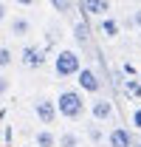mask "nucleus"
Masks as SVG:
<instances>
[{
  "mask_svg": "<svg viewBox=\"0 0 141 147\" xmlns=\"http://www.w3.org/2000/svg\"><path fill=\"white\" fill-rule=\"evenodd\" d=\"M133 147H141V139H138V142H133Z\"/></svg>",
  "mask_w": 141,
  "mask_h": 147,
  "instance_id": "nucleus-23",
  "label": "nucleus"
},
{
  "mask_svg": "<svg viewBox=\"0 0 141 147\" xmlns=\"http://www.w3.org/2000/svg\"><path fill=\"white\" fill-rule=\"evenodd\" d=\"M124 93H127V96H133V99H141V82L138 79H124Z\"/></svg>",
  "mask_w": 141,
  "mask_h": 147,
  "instance_id": "nucleus-15",
  "label": "nucleus"
},
{
  "mask_svg": "<svg viewBox=\"0 0 141 147\" xmlns=\"http://www.w3.org/2000/svg\"><path fill=\"white\" fill-rule=\"evenodd\" d=\"M88 136H90V142H93V144H99V142H102V130L96 127V125H90V127H88Z\"/></svg>",
  "mask_w": 141,
  "mask_h": 147,
  "instance_id": "nucleus-18",
  "label": "nucleus"
},
{
  "mask_svg": "<svg viewBox=\"0 0 141 147\" xmlns=\"http://www.w3.org/2000/svg\"><path fill=\"white\" fill-rule=\"evenodd\" d=\"M9 91H11V79H9L6 74H0V96H6Z\"/></svg>",
  "mask_w": 141,
  "mask_h": 147,
  "instance_id": "nucleus-17",
  "label": "nucleus"
},
{
  "mask_svg": "<svg viewBox=\"0 0 141 147\" xmlns=\"http://www.w3.org/2000/svg\"><path fill=\"white\" fill-rule=\"evenodd\" d=\"M14 59H17L14 48H9V45H0V71H9V68L14 65Z\"/></svg>",
  "mask_w": 141,
  "mask_h": 147,
  "instance_id": "nucleus-14",
  "label": "nucleus"
},
{
  "mask_svg": "<svg viewBox=\"0 0 141 147\" xmlns=\"http://www.w3.org/2000/svg\"><path fill=\"white\" fill-rule=\"evenodd\" d=\"M99 31L107 37V40H113V37H119V23L113 17H102V23H99Z\"/></svg>",
  "mask_w": 141,
  "mask_h": 147,
  "instance_id": "nucleus-13",
  "label": "nucleus"
},
{
  "mask_svg": "<svg viewBox=\"0 0 141 147\" xmlns=\"http://www.w3.org/2000/svg\"><path fill=\"white\" fill-rule=\"evenodd\" d=\"M14 3H17V6H23V9H28V6H34L37 0H14Z\"/></svg>",
  "mask_w": 141,
  "mask_h": 147,
  "instance_id": "nucleus-22",
  "label": "nucleus"
},
{
  "mask_svg": "<svg viewBox=\"0 0 141 147\" xmlns=\"http://www.w3.org/2000/svg\"><path fill=\"white\" fill-rule=\"evenodd\" d=\"M79 71H82V57H79V51L59 48L56 57H54V74L59 79H70V76H76Z\"/></svg>",
  "mask_w": 141,
  "mask_h": 147,
  "instance_id": "nucleus-2",
  "label": "nucleus"
},
{
  "mask_svg": "<svg viewBox=\"0 0 141 147\" xmlns=\"http://www.w3.org/2000/svg\"><path fill=\"white\" fill-rule=\"evenodd\" d=\"M130 122H133V127H136V130L141 133V105H138L136 110H133V116H130Z\"/></svg>",
  "mask_w": 141,
  "mask_h": 147,
  "instance_id": "nucleus-19",
  "label": "nucleus"
},
{
  "mask_svg": "<svg viewBox=\"0 0 141 147\" xmlns=\"http://www.w3.org/2000/svg\"><path fill=\"white\" fill-rule=\"evenodd\" d=\"M9 20V6H6V0H0V23H6Z\"/></svg>",
  "mask_w": 141,
  "mask_h": 147,
  "instance_id": "nucleus-20",
  "label": "nucleus"
},
{
  "mask_svg": "<svg viewBox=\"0 0 141 147\" xmlns=\"http://www.w3.org/2000/svg\"><path fill=\"white\" fill-rule=\"evenodd\" d=\"M54 11H59V14H68L70 9H73V0H51Z\"/></svg>",
  "mask_w": 141,
  "mask_h": 147,
  "instance_id": "nucleus-16",
  "label": "nucleus"
},
{
  "mask_svg": "<svg viewBox=\"0 0 141 147\" xmlns=\"http://www.w3.org/2000/svg\"><path fill=\"white\" fill-rule=\"evenodd\" d=\"M138 40H141V31H138Z\"/></svg>",
  "mask_w": 141,
  "mask_h": 147,
  "instance_id": "nucleus-24",
  "label": "nucleus"
},
{
  "mask_svg": "<svg viewBox=\"0 0 141 147\" xmlns=\"http://www.w3.org/2000/svg\"><path fill=\"white\" fill-rule=\"evenodd\" d=\"M90 116H93V122H110L113 119V102L107 99V96H93V102L88 105Z\"/></svg>",
  "mask_w": 141,
  "mask_h": 147,
  "instance_id": "nucleus-6",
  "label": "nucleus"
},
{
  "mask_svg": "<svg viewBox=\"0 0 141 147\" xmlns=\"http://www.w3.org/2000/svg\"><path fill=\"white\" fill-rule=\"evenodd\" d=\"M133 133L127 127H122V125H116V127H110V133H107V147H133Z\"/></svg>",
  "mask_w": 141,
  "mask_h": 147,
  "instance_id": "nucleus-7",
  "label": "nucleus"
},
{
  "mask_svg": "<svg viewBox=\"0 0 141 147\" xmlns=\"http://www.w3.org/2000/svg\"><path fill=\"white\" fill-rule=\"evenodd\" d=\"M76 85H79L82 93H93V96H99V91H102L99 74L93 71V68H88V65H82V71L76 74Z\"/></svg>",
  "mask_w": 141,
  "mask_h": 147,
  "instance_id": "nucleus-5",
  "label": "nucleus"
},
{
  "mask_svg": "<svg viewBox=\"0 0 141 147\" xmlns=\"http://www.w3.org/2000/svg\"><path fill=\"white\" fill-rule=\"evenodd\" d=\"M17 62L26 68V71H40V68L48 62V54H45V48H42V45L28 42V45H23V48H20Z\"/></svg>",
  "mask_w": 141,
  "mask_h": 147,
  "instance_id": "nucleus-3",
  "label": "nucleus"
},
{
  "mask_svg": "<svg viewBox=\"0 0 141 147\" xmlns=\"http://www.w3.org/2000/svg\"><path fill=\"white\" fill-rule=\"evenodd\" d=\"M31 31H34V26H31V20H28V17L17 14V17L9 20V34L14 37V40H26Z\"/></svg>",
  "mask_w": 141,
  "mask_h": 147,
  "instance_id": "nucleus-8",
  "label": "nucleus"
},
{
  "mask_svg": "<svg viewBox=\"0 0 141 147\" xmlns=\"http://www.w3.org/2000/svg\"><path fill=\"white\" fill-rule=\"evenodd\" d=\"M34 116L40 119V125H45V127H51L54 122H56V102H54L51 96H37L34 99Z\"/></svg>",
  "mask_w": 141,
  "mask_h": 147,
  "instance_id": "nucleus-4",
  "label": "nucleus"
},
{
  "mask_svg": "<svg viewBox=\"0 0 141 147\" xmlns=\"http://www.w3.org/2000/svg\"><path fill=\"white\" fill-rule=\"evenodd\" d=\"M133 26L141 31V9H136V11H133Z\"/></svg>",
  "mask_w": 141,
  "mask_h": 147,
  "instance_id": "nucleus-21",
  "label": "nucleus"
},
{
  "mask_svg": "<svg viewBox=\"0 0 141 147\" xmlns=\"http://www.w3.org/2000/svg\"><path fill=\"white\" fill-rule=\"evenodd\" d=\"M34 147H56V133H54L51 127L37 130V136H34Z\"/></svg>",
  "mask_w": 141,
  "mask_h": 147,
  "instance_id": "nucleus-10",
  "label": "nucleus"
},
{
  "mask_svg": "<svg viewBox=\"0 0 141 147\" xmlns=\"http://www.w3.org/2000/svg\"><path fill=\"white\" fill-rule=\"evenodd\" d=\"M73 40H76L79 45H88L90 28H88V23H85V20H76V23H73Z\"/></svg>",
  "mask_w": 141,
  "mask_h": 147,
  "instance_id": "nucleus-12",
  "label": "nucleus"
},
{
  "mask_svg": "<svg viewBox=\"0 0 141 147\" xmlns=\"http://www.w3.org/2000/svg\"><path fill=\"white\" fill-rule=\"evenodd\" d=\"M54 102H56V113L62 119H68V122H79L85 116V110H88L85 96H82V91H76V88H62V91L56 93Z\"/></svg>",
  "mask_w": 141,
  "mask_h": 147,
  "instance_id": "nucleus-1",
  "label": "nucleus"
},
{
  "mask_svg": "<svg viewBox=\"0 0 141 147\" xmlns=\"http://www.w3.org/2000/svg\"><path fill=\"white\" fill-rule=\"evenodd\" d=\"M82 9L88 17H107L110 14V0H82Z\"/></svg>",
  "mask_w": 141,
  "mask_h": 147,
  "instance_id": "nucleus-9",
  "label": "nucleus"
},
{
  "mask_svg": "<svg viewBox=\"0 0 141 147\" xmlns=\"http://www.w3.org/2000/svg\"><path fill=\"white\" fill-rule=\"evenodd\" d=\"M0 45H3V42H0Z\"/></svg>",
  "mask_w": 141,
  "mask_h": 147,
  "instance_id": "nucleus-25",
  "label": "nucleus"
},
{
  "mask_svg": "<svg viewBox=\"0 0 141 147\" xmlns=\"http://www.w3.org/2000/svg\"><path fill=\"white\" fill-rule=\"evenodd\" d=\"M56 147H82V136L73 130H62L56 136Z\"/></svg>",
  "mask_w": 141,
  "mask_h": 147,
  "instance_id": "nucleus-11",
  "label": "nucleus"
}]
</instances>
